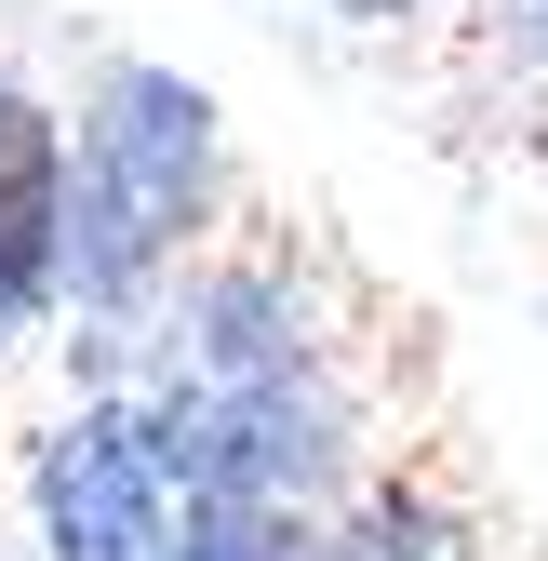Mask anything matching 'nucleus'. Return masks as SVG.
<instances>
[{
    "mask_svg": "<svg viewBox=\"0 0 548 561\" xmlns=\"http://www.w3.org/2000/svg\"><path fill=\"white\" fill-rule=\"evenodd\" d=\"M148 561H321V535L282 495H187V522H161Z\"/></svg>",
    "mask_w": 548,
    "mask_h": 561,
    "instance_id": "20e7f679",
    "label": "nucleus"
},
{
    "mask_svg": "<svg viewBox=\"0 0 548 561\" xmlns=\"http://www.w3.org/2000/svg\"><path fill=\"white\" fill-rule=\"evenodd\" d=\"M535 161H548V134H535Z\"/></svg>",
    "mask_w": 548,
    "mask_h": 561,
    "instance_id": "423d86ee",
    "label": "nucleus"
},
{
    "mask_svg": "<svg viewBox=\"0 0 548 561\" xmlns=\"http://www.w3.org/2000/svg\"><path fill=\"white\" fill-rule=\"evenodd\" d=\"M201 187H215V107L174 67H107L81 94V174H67V295L134 308L187 254Z\"/></svg>",
    "mask_w": 548,
    "mask_h": 561,
    "instance_id": "f257e3e1",
    "label": "nucleus"
},
{
    "mask_svg": "<svg viewBox=\"0 0 548 561\" xmlns=\"http://www.w3.org/2000/svg\"><path fill=\"white\" fill-rule=\"evenodd\" d=\"M67 295V134L27 81H0V321Z\"/></svg>",
    "mask_w": 548,
    "mask_h": 561,
    "instance_id": "7ed1b4c3",
    "label": "nucleus"
},
{
    "mask_svg": "<svg viewBox=\"0 0 548 561\" xmlns=\"http://www.w3.org/2000/svg\"><path fill=\"white\" fill-rule=\"evenodd\" d=\"M161 522H174V481H161L134 401H94V414H67L41 442V535H54V561H148Z\"/></svg>",
    "mask_w": 548,
    "mask_h": 561,
    "instance_id": "f03ea898",
    "label": "nucleus"
},
{
    "mask_svg": "<svg viewBox=\"0 0 548 561\" xmlns=\"http://www.w3.org/2000/svg\"><path fill=\"white\" fill-rule=\"evenodd\" d=\"M334 14H362V27H388V14H415V0H334Z\"/></svg>",
    "mask_w": 548,
    "mask_h": 561,
    "instance_id": "39448f33",
    "label": "nucleus"
}]
</instances>
